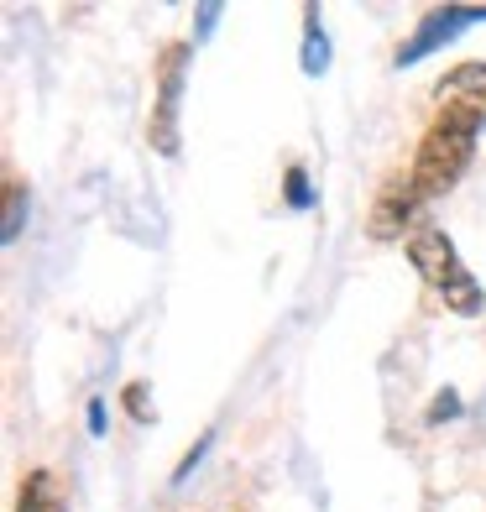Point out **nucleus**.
Segmentation results:
<instances>
[{
    "label": "nucleus",
    "mask_w": 486,
    "mask_h": 512,
    "mask_svg": "<svg viewBox=\"0 0 486 512\" xmlns=\"http://www.w3.org/2000/svg\"><path fill=\"white\" fill-rule=\"evenodd\" d=\"M486 131V121L466 105H439V115L429 121V131L419 136V152H413V189L424 199H439L445 189H455L460 173L471 168L476 157V136Z\"/></svg>",
    "instance_id": "obj_1"
},
{
    "label": "nucleus",
    "mask_w": 486,
    "mask_h": 512,
    "mask_svg": "<svg viewBox=\"0 0 486 512\" xmlns=\"http://www.w3.org/2000/svg\"><path fill=\"white\" fill-rule=\"evenodd\" d=\"M220 16H225V6H220V0H204V6L194 11V37H199V42H210V37H215V21H220Z\"/></svg>",
    "instance_id": "obj_13"
},
{
    "label": "nucleus",
    "mask_w": 486,
    "mask_h": 512,
    "mask_svg": "<svg viewBox=\"0 0 486 512\" xmlns=\"http://www.w3.org/2000/svg\"><path fill=\"white\" fill-rule=\"evenodd\" d=\"M283 199H288L293 209H309V204H314V189H309V173L298 168V162H293V168L283 173Z\"/></svg>",
    "instance_id": "obj_10"
},
{
    "label": "nucleus",
    "mask_w": 486,
    "mask_h": 512,
    "mask_svg": "<svg viewBox=\"0 0 486 512\" xmlns=\"http://www.w3.org/2000/svg\"><path fill=\"white\" fill-rule=\"evenodd\" d=\"M419 204H424V194L413 189V173L387 178L382 194H377V204H372V220H366V230H372L377 241H398L403 225L413 220V209H419Z\"/></svg>",
    "instance_id": "obj_5"
},
{
    "label": "nucleus",
    "mask_w": 486,
    "mask_h": 512,
    "mask_svg": "<svg viewBox=\"0 0 486 512\" xmlns=\"http://www.w3.org/2000/svg\"><path fill=\"white\" fill-rule=\"evenodd\" d=\"M84 429H89V434H95V439L105 434V403H100V398H95V403H89V413H84Z\"/></svg>",
    "instance_id": "obj_15"
},
{
    "label": "nucleus",
    "mask_w": 486,
    "mask_h": 512,
    "mask_svg": "<svg viewBox=\"0 0 486 512\" xmlns=\"http://www.w3.org/2000/svg\"><path fill=\"white\" fill-rule=\"evenodd\" d=\"M298 63H304L309 79H319L324 68H330V37H324L319 6H304V53H298Z\"/></svg>",
    "instance_id": "obj_8"
},
{
    "label": "nucleus",
    "mask_w": 486,
    "mask_h": 512,
    "mask_svg": "<svg viewBox=\"0 0 486 512\" xmlns=\"http://www.w3.org/2000/svg\"><path fill=\"white\" fill-rule=\"evenodd\" d=\"M121 403H126V413L136 418V424H152V392H147V382H131L126 392H121Z\"/></svg>",
    "instance_id": "obj_11"
},
{
    "label": "nucleus",
    "mask_w": 486,
    "mask_h": 512,
    "mask_svg": "<svg viewBox=\"0 0 486 512\" xmlns=\"http://www.w3.org/2000/svg\"><path fill=\"white\" fill-rule=\"evenodd\" d=\"M16 512H68V497L53 471H32L27 481H21V502Z\"/></svg>",
    "instance_id": "obj_7"
},
{
    "label": "nucleus",
    "mask_w": 486,
    "mask_h": 512,
    "mask_svg": "<svg viewBox=\"0 0 486 512\" xmlns=\"http://www.w3.org/2000/svg\"><path fill=\"white\" fill-rule=\"evenodd\" d=\"M434 105H466L486 121V63H455L450 74L434 84Z\"/></svg>",
    "instance_id": "obj_6"
},
{
    "label": "nucleus",
    "mask_w": 486,
    "mask_h": 512,
    "mask_svg": "<svg viewBox=\"0 0 486 512\" xmlns=\"http://www.w3.org/2000/svg\"><path fill=\"white\" fill-rule=\"evenodd\" d=\"M210 445H215V429H204V434L194 439V450H189V455H183V460H178V471H173V486H183V481H189V476H194V465L204 460V450H210Z\"/></svg>",
    "instance_id": "obj_12"
},
{
    "label": "nucleus",
    "mask_w": 486,
    "mask_h": 512,
    "mask_svg": "<svg viewBox=\"0 0 486 512\" xmlns=\"http://www.w3.org/2000/svg\"><path fill=\"white\" fill-rule=\"evenodd\" d=\"M194 48L189 42H168L157 53V100H152V121H147V142L157 157H178L183 136H178V100H183V74H189Z\"/></svg>",
    "instance_id": "obj_3"
},
{
    "label": "nucleus",
    "mask_w": 486,
    "mask_h": 512,
    "mask_svg": "<svg viewBox=\"0 0 486 512\" xmlns=\"http://www.w3.org/2000/svg\"><path fill=\"white\" fill-rule=\"evenodd\" d=\"M460 413V392L445 387V392H434V403H429V424H445V418Z\"/></svg>",
    "instance_id": "obj_14"
},
{
    "label": "nucleus",
    "mask_w": 486,
    "mask_h": 512,
    "mask_svg": "<svg viewBox=\"0 0 486 512\" xmlns=\"http://www.w3.org/2000/svg\"><path fill=\"white\" fill-rule=\"evenodd\" d=\"M408 262L419 267V277H424L439 298H445V309L466 314V319H476V314L486 309L481 283L466 272V262L455 256V241H450L439 225H419V230H413V236H408Z\"/></svg>",
    "instance_id": "obj_2"
},
{
    "label": "nucleus",
    "mask_w": 486,
    "mask_h": 512,
    "mask_svg": "<svg viewBox=\"0 0 486 512\" xmlns=\"http://www.w3.org/2000/svg\"><path fill=\"white\" fill-rule=\"evenodd\" d=\"M21 225H27V189L11 178V183H6V220H0V241L16 246V241H21Z\"/></svg>",
    "instance_id": "obj_9"
},
{
    "label": "nucleus",
    "mask_w": 486,
    "mask_h": 512,
    "mask_svg": "<svg viewBox=\"0 0 486 512\" xmlns=\"http://www.w3.org/2000/svg\"><path fill=\"white\" fill-rule=\"evenodd\" d=\"M481 21H486V6H439V11H429L419 27H413V37L398 48V68L424 63L429 53H439L445 42H455L466 27H481Z\"/></svg>",
    "instance_id": "obj_4"
}]
</instances>
